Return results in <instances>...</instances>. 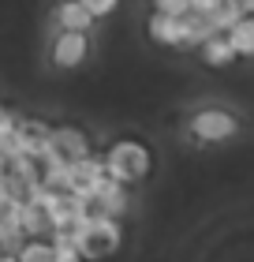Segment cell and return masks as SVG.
Masks as SVG:
<instances>
[{
    "instance_id": "cell-1",
    "label": "cell",
    "mask_w": 254,
    "mask_h": 262,
    "mask_svg": "<svg viewBox=\"0 0 254 262\" xmlns=\"http://www.w3.org/2000/svg\"><path fill=\"white\" fill-rule=\"evenodd\" d=\"M56 236L75 247L82 255V262H101L124 244V229H120V221H112V217H94V221L82 217L71 232H56Z\"/></svg>"
},
{
    "instance_id": "cell-2",
    "label": "cell",
    "mask_w": 254,
    "mask_h": 262,
    "mask_svg": "<svg viewBox=\"0 0 254 262\" xmlns=\"http://www.w3.org/2000/svg\"><path fill=\"white\" fill-rule=\"evenodd\" d=\"M101 161H105V176H108V180H116V184H124V187L146 180L150 169H153L150 146H146V142H138V139L112 142V146L101 154Z\"/></svg>"
},
{
    "instance_id": "cell-3",
    "label": "cell",
    "mask_w": 254,
    "mask_h": 262,
    "mask_svg": "<svg viewBox=\"0 0 254 262\" xmlns=\"http://www.w3.org/2000/svg\"><path fill=\"white\" fill-rule=\"evenodd\" d=\"M239 131V120L224 109H202L191 116V135L198 142H228Z\"/></svg>"
},
{
    "instance_id": "cell-4",
    "label": "cell",
    "mask_w": 254,
    "mask_h": 262,
    "mask_svg": "<svg viewBox=\"0 0 254 262\" xmlns=\"http://www.w3.org/2000/svg\"><path fill=\"white\" fill-rule=\"evenodd\" d=\"M53 150H56V158L64 161V165L86 161L90 154H94L86 131H79V127H71V124H56L53 127Z\"/></svg>"
},
{
    "instance_id": "cell-5",
    "label": "cell",
    "mask_w": 254,
    "mask_h": 262,
    "mask_svg": "<svg viewBox=\"0 0 254 262\" xmlns=\"http://www.w3.org/2000/svg\"><path fill=\"white\" fill-rule=\"evenodd\" d=\"M49 56H53V64L64 68V71L82 68L86 56H90V34H56Z\"/></svg>"
},
{
    "instance_id": "cell-6",
    "label": "cell",
    "mask_w": 254,
    "mask_h": 262,
    "mask_svg": "<svg viewBox=\"0 0 254 262\" xmlns=\"http://www.w3.org/2000/svg\"><path fill=\"white\" fill-rule=\"evenodd\" d=\"M146 34L157 45H172V49H183V45H187V23L183 19H172V15H161V11H153V15H150Z\"/></svg>"
},
{
    "instance_id": "cell-7",
    "label": "cell",
    "mask_w": 254,
    "mask_h": 262,
    "mask_svg": "<svg viewBox=\"0 0 254 262\" xmlns=\"http://www.w3.org/2000/svg\"><path fill=\"white\" fill-rule=\"evenodd\" d=\"M94 199H98V206H101V213L105 217H112V221H120L127 213V206H131V199H127V187L124 184H116V180H105L94 187Z\"/></svg>"
},
{
    "instance_id": "cell-8",
    "label": "cell",
    "mask_w": 254,
    "mask_h": 262,
    "mask_svg": "<svg viewBox=\"0 0 254 262\" xmlns=\"http://www.w3.org/2000/svg\"><path fill=\"white\" fill-rule=\"evenodd\" d=\"M53 19H56L60 34H90V27H94V19H90V11H86L82 0H64V4H56Z\"/></svg>"
},
{
    "instance_id": "cell-9",
    "label": "cell",
    "mask_w": 254,
    "mask_h": 262,
    "mask_svg": "<svg viewBox=\"0 0 254 262\" xmlns=\"http://www.w3.org/2000/svg\"><path fill=\"white\" fill-rule=\"evenodd\" d=\"M22 232L27 240H53V221L41 206H22Z\"/></svg>"
},
{
    "instance_id": "cell-10",
    "label": "cell",
    "mask_w": 254,
    "mask_h": 262,
    "mask_svg": "<svg viewBox=\"0 0 254 262\" xmlns=\"http://www.w3.org/2000/svg\"><path fill=\"white\" fill-rule=\"evenodd\" d=\"M198 53H202V64H210V68H228V64H236V60H239L236 49L228 45L224 34H221V38H213V41H205Z\"/></svg>"
},
{
    "instance_id": "cell-11",
    "label": "cell",
    "mask_w": 254,
    "mask_h": 262,
    "mask_svg": "<svg viewBox=\"0 0 254 262\" xmlns=\"http://www.w3.org/2000/svg\"><path fill=\"white\" fill-rule=\"evenodd\" d=\"M224 38H228V45L236 49V56H254V19L236 23V27L228 30Z\"/></svg>"
},
{
    "instance_id": "cell-12",
    "label": "cell",
    "mask_w": 254,
    "mask_h": 262,
    "mask_svg": "<svg viewBox=\"0 0 254 262\" xmlns=\"http://www.w3.org/2000/svg\"><path fill=\"white\" fill-rule=\"evenodd\" d=\"M15 258L19 262H53V240H27Z\"/></svg>"
},
{
    "instance_id": "cell-13",
    "label": "cell",
    "mask_w": 254,
    "mask_h": 262,
    "mask_svg": "<svg viewBox=\"0 0 254 262\" xmlns=\"http://www.w3.org/2000/svg\"><path fill=\"white\" fill-rule=\"evenodd\" d=\"M153 11H161V15H172V19H187L191 11H195V0H157Z\"/></svg>"
},
{
    "instance_id": "cell-14",
    "label": "cell",
    "mask_w": 254,
    "mask_h": 262,
    "mask_svg": "<svg viewBox=\"0 0 254 262\" xmlns=\"http://www.w3.org/2000/svg\"><path fill=\"white\" fill-rule=\"evenodd\" d=\"M53 262H82V255L71 247L67 240H60V236H53Z\"/></svg>"
},
{
    "instance_id": "cell-15",
    "label": "cell",
    "mask_w": 254,
    "mask_h": 262,
    "mask_svg": "<svg viewBox=\"0 0 254 262\" xmlns=\"http://www.w3.org/2000/svg\"><path fill=\"white\" fill-rule=\"evenodd\" d=\"M90 11V19L98 23V19H108V15H116V0H82Z\"/></svg>"
},
{
    "instance_id": "cell-16",
    "label": "cell",
    "mask_w": 254,
    "mask_h": 262,
    "mask_svg": "<svg viewBox=\"0 0 254 262\" xmlns=\"http://www.w3.org/2000/svg\"><path fill=\"white\" fill-rule=\"evenodd\" d=\"M0 262H19L15 255H0Z\"/></svg>"
}]
</instances>
